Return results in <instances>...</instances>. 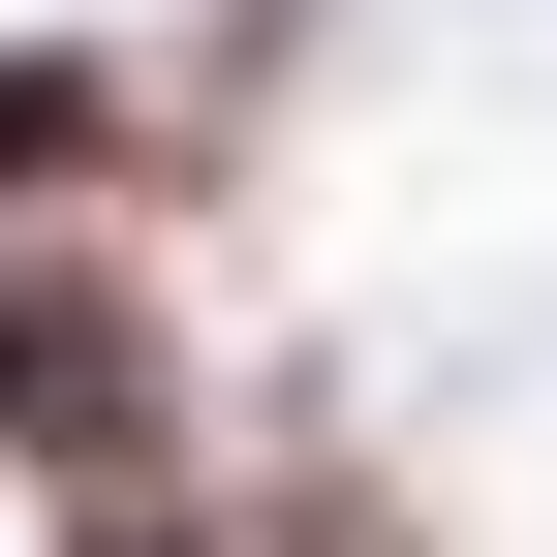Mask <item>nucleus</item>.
I'll return each mask as SVG.
<instances>
[{"mask_svg": "<svg viewBox=\"0 0 557 557\" xmlns=\"http://www.w3.org/2000/svg\"><path fill=\"white\" fill-rule=\"evenodd\" d=\"M186 124H156V62L124 32H0V248H62V218H124Z\"/></svg>", "mask_w": 557, "mask_h": 557, "instance_id": "f03ea898", "label": "nucleus"}, {"mask_svg": "<svg viewBox=\"0 0 557 557\" xmlns=\"http://www.w3.org/2000/svg\"><path fill=\"white\" fill-rule=\"evenodd\" d=\"M0 496H62L94 557L218 496V403H186V310L124 278V218H62V248H0Z\"/></svg>", "mask_w": 557, "mask_h": 557, "instance_id": "f257e3e1", "label": "nucleus"}]
</instances>
